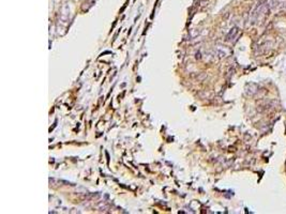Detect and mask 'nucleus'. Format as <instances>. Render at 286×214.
<instances>
[{
	"label": "nucleus",
	"mask_w": 286,
	"mask_h": 214,
	"mask_svg": "<svg viewBox=\"0 0 286 214\" xmlns=\"http://www.w3.org/2000/svg\"><path fill=\"white\" fill-rule=\"evenodd\" d=\"M238 33H239V29L235 27V28H233V29H231V31H230V32L227 34L226 40H227V41H234V40H235V38L238 36Z\"/></svg>",
	"instance_id": "obj_1"
}]
</instances>
